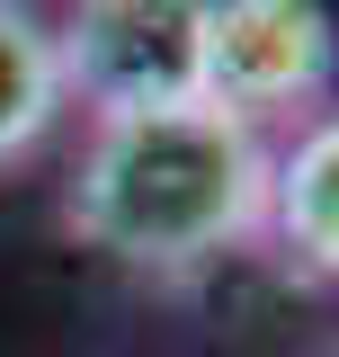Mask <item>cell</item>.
<instances>
[{
  "label": "cell",
  "mask_w": 339,
  "mask_h": 357,
  "mask_svg": "<svg viewBox=\"0 0 339 357\" xmlns=\"http://www.w3.org/2000/svg\"><path fill=\"white\" fill-rule=\"evenodd\" d=\"M63 223L134 277H197L268 223V134L223 107H152L89 126Z\"/></svg>",
  "instance_id": "1"
},
{
  "label": "cell",
  "mask_w": 339,
  "mask_h": 357,
  "mask_svg": "<svg viewBox=\"0 0 339 357\" xmlns=\"http://www.w3.org/2000/svg\"><path fill=\"white\" fill-rule=\"evenodd\" d=\"M54 72L89 126L188 107L206 98V0H72L54 18Z\"/></svg>",
  "instance_id": "2"
},
{
  "label": "cell",
  "mask_w": 339,
  "mask_h": 357,
  "mask_svg": "<svg viewBox=\"0 0 339 357\" xmlns=\"http://www.w3.org/2000/svg\"><path fill=\"white\" fill-rule=\"evenodd\" d=\"M339 89V27L322 0H206V107L232 126H312Z\"/></svg>",
  "instance_id": "3"
},
{
  "label": "cell",
  "mask_w": 339,
  "mask_h": 357,
  "mask_svg": "<svg viewBox=\"0 0 339 357\" xmlns=\"http://www.w3.org/2000/svg\"><path fill=\"white\" fill-rule=\"evenodd\" d=\"M259 241H277V259L303 277H339V107L295 126L286 152H268V223Z\"/></svg>",
  "instance_id": "4"
},
{
  "label": "cell",
  "mask_w": 339,
  "mask_h": 357,
  "mask_svg": "<svg viewBox=\"0 0 339 357\" xmlns=\"http://www.w3.org/2000/svg\"><path fill=\"white\" fill-rule=\"evenodd\" d=\"M63 126V72H54V18L27 0H0V170L27 161Z\"/></svg>",
  "instance_id": "5"
}]
</instances>
